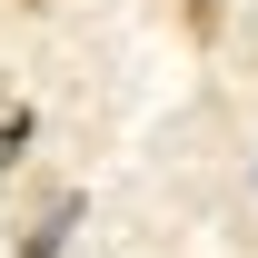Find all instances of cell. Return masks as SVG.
Segmentation results:
<instances>
[{"mask_svg":"<svg viewBox=\"0 0 258 258\" xmlns=\"http://www.w3.org/2000/svg\"><path fill=\"white\" fill-rule=\"evenodd\" d=\"M70 228H80V199H60V209H50V219L20 238V258H60V248H70Z\"/></svg>","mask_w":258,"mask_h":258,"instance_id":"cell-1","label":"cell"},{"mask_svg":"<svg viewBox=\"0 0 258 258\" xmlns=\"http://www.w3.org/2000/svg\"><path fill=\"white\" fill-rule=\"evenodd\" d=\"M20 149H30V109H10V119H0V179H10V159H20Z\"/></svg>","mask_w":258,"mask_h":258,"instance_id":"cell-2","label":"cell"},{"mask_svg":"<svg viewBox=\"0 0 258 258\" xmlns=\"http://www.w3.org/2000/svg\"><path fill=\"white\" fill-rule=\"evenodd\" d=\"M189 10H199V20H209V10H219V0H189Z\"/></svg>","mask_w":258,"mask_h":258,"instance_id":"cell-3","label":"cell"}]
</instances>
